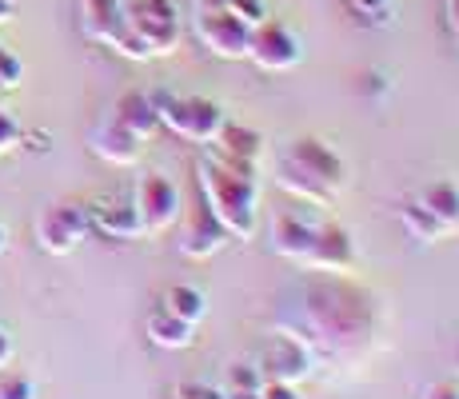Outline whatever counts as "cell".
<instances>
[{"instance_id": "cell-1", "label": "cell", "mask_w": 459, "mask_h": 399, "mask_svg": "<svg viewBox=\"0 0 459 399\" xmlns=\"http://www.w3.org/2000/svg\"><path fill=\"white\" fill-rule=\"evenodd\" d=\"M384 299L376 291L351 283V276H320L288 291L276 324L296 332L324 368L364 360L384 335Z\"/></svg>"}, {"instance_id": "cell-2", "label": "cell", "mask_w": 459, "mask_h": 399, "mask_svg": "<svg viewBox=\"0 0 459 399\" xmlns=\"http://www.w3.org/2000/svg\"><path fill=\"white\" fill-rule=\"evenodd\" d=\"M272 252L288 260L299 272H316V276H356L359 268V244L351 228L328 216V208H296L276 212L268 228Z\"/></svg>"}, {"instance_id": "cell-3", "label": "cell", "mask_w": 459, "mask_h": 399, "mask_svg": "<svg viewBox=\"0 0 459 399\" xmlns=\"http://www.w3.org/2000/svg\"><path fill=\"white\" fill-rule=\"evenodd\" d=\"M260 168H244L236 160L212 152V148L196 152V192L232 239H252L260 228Z\"/></svg>"}, {"instance_id": "cell-4", "label": "cell", "mask_w": 459, "mask_h": 399, "mask_svg": "<svg viewBox=\"0 0 459 399\" xmlns=\"http://www.w3.org/2000/svg\"><path fill=\"white\" fill-rule=\"evenodd\" d=\"M276 184L296 204L332 208L348 192L351 168L324 136H292L276 152Z\"/></svg>"}, {"instance_id": "cell-5", "label": "cell", "mask_w": 459, "mask_h": 399, "mask_svg": "<svg viewBox=\"0 0 459 399\" xmlns=\"http://www.w3.org/2000/svg\"><path fill=\"white\" fill-rule=\"evenodd\" d=\"M400 224L416 244H439V239L459 236V180L436 176L420 184L400 204Z\"/></svg>"}, {"instance_id": "cell-6", "label": "cell", "mask_w": 459, "mask_h": 399, "mask_svg": "<svg viewBox=\"0 0 459 399\" xmlns=\"http://www.w3.org/2000/svg\"><path fill=\"white\" fill-rule=\"evenodd\" d=\"M125 29L132 60H160L180 48L184 21L176 0H125Z\"/></svg>"}, {"instance_id": "cell-7", "label": "cell", "mask_w": 459, "mask_h": 399, "mask_svg": "<svg viewBox=\"0 0 459 399\" xmlns=\"http://www.w3.org/2000/svg\"><path fill=\"white\" fill-rule=\"evenodd\" d=\"M156 112H160V128L172 132L184 144L204 148L220 136V128L228 124V112L212 96H172L156 92Z\"/></svg>"}, {"instance_id": "cell-8", "label": "cell", "mask_w": 459, "mask_h": 399, "mask_svg": "<svg viewBox=\"0 0 459 399\" xmlns=\"http://www.w3.org/2000/svg\"><path fill=\"white\" fill-rule=\"evenodd\" d=\"M252 363L264 379H280V384H296V387L320 371L316 351L307 348L296 332H288V327H280V324H272V332L264 335V343L255 348Z\"/></svg>"}, {"instance_id": "cell-9", "label": "cell", "mask_w": 459, "mask_h": 399, "mask_svg": "<svg viewBox=\"0 0 459 399\" xmlns=\"http://www.w3.org/2000/svg\"><path fill=\"white\" fill-rule=\"evenodd\" d=\"M192 32L204 44L212 56L220 60H248V44H252V24L240 21L236 13H228L216 0H196L192 13Z\"/></svg>"}, {"instance_id": "cell-10", "label": "cell", "mask_w": 459, "mask_h": 399, "mask_svg": "<svg viewBox=\"0 0 459 399\" xmlns=\"http://www.w3.org/2000/svg\"><path fill=\"white\" fill-rule=\"evenodd\" d=\"M248 60L260 73H292L304 65V37L296 32V24L280 21V16H264L252 29Z\"/></svg>"}, {"instance_id": "cell-11", "label": "cell", "mask_w": 459, "mask_h": 399, "mask_svg": "<svg viewBox=\"0 0 459 399\" xmlns=\"http://www.w3.org/2000/svg\"><path fill=\"white\" fill-rule=\"evenodd\" d=\"M132 204H136V216L144 224L148 236H160L180 220L184 212V196L180 184L164 172H144L136 184H132Z\"/></svg>"}, {"instance_id": "cell-12", "label": "cell", "mask_w": 459, "mask_h": 399, "mask_svg": "<svg viewBox=\"0 0 459 399\" xmlns=\"http://www.w3.org/2000/svg\"><path fill=\"white\" fill-rule=\"evenodd\" d=\"M88 232H92L88 228V204H76V200L48 204L37 216V244L48 256H73Z\"/></svg>"}, {"instance_id": "cell-13", "label": "cell", "mask_w": 459, "mask_h": 399, "mask_svg": "<svg viewBox=\"0 0 459 399\" xmlns=\"http://www.w3.org/2000/svg\"><path fill=\"white\" fill-rule=\"evenodd\" d=\"M228 244H232L228 228L220 224L216 216H212V208L204 204V196H196V204H192L188 216H184L180 236H176V252H180L184 260L204 264V260H212V256L224 252Z\"/></svg>"}, {"instance_id": "cell-14", "label": "cell", "mask_w": 459, "mask_h": 399, "mask_svg": "<svg viewBox=\"0 0 459 399\" xmlns=\"http://www.w3.org/2000/svg\"><path fill=\"white\" fill-rule=\"evenodd\" d=\"M81 32L92 44L132 60V40L125 29V0H81Z\"/></svg>"}, {"instance_id": "cell-15", "label": "cell", "mask_w": 459, "mask_h": 399, "mask_svg": "<svg viewBox=\"0 0 459 399\" xmlns=\"http://www.w3.org/2000/svg\"><path fill=\"white\" fill-rule=\"evenodd\" d=\"M88 228L100 232L104 239H120V244H132V239H144V224L136 216V204L132 196H104L88 204Z\"/></svg>"}, {"instance_id": "cell-16", "label": "cell", "mask_w": 459, "mask_h": 399, "mask_svg": "<svg viewBox=\"0 0 459 399\" xmlns=\"http://www.w3.org/2000/svg\"><path fill=\"white\" fill-rule=\"evenodd\" d=\"M88 148H92L96 160H104V164L112 168H132L140 160V152H144V140H136L132 132L120 124L117 117H104L100 124H96L92 132H88Z\"/></svg>"}, {"instance_id": "cell-17", "label": "cell", "mask_w": 459, "mask_h": 399, "mask_svg": "<svg viewBox=\"0 0 459 399\" xmlns=\"http://www.w3.org/2000/svg\"><path fill=\"white\" fill-rule=\"evenodd\" d=\"M204 148L220 152L224 160H236V164H244V168H260V172H264V156H268V140H264V132L244 128V124H232V120H228L224 128H220V136Z\"/></svg>"}, {"instance_id": "cell-18", "label": "cell", "mask_w": 459, "mask_h": 399, "mask_svg": "<svg viewBox=\"0 0 459 399\" xmlns=\"http://www.w3.org/2000/svg\"><path fill=\"white\" fill-rule=\"evenodd\" d=\"M112 117H117L136 140H152L160 132V112H156V92H140L132 88L117 104H112Z\"/></svg>"}, {"instance_id": "cell-19", "label": "cell", "mask_w": 459, "mask_h": 399, "mask_svg": "<svg viewBox=\"0 0 459 399\" xmlns=\"http://www.w3.org/2000/svg\"><path fill=\"white\" fill-rule=\"evenodd\" d=\"M196 332H200L196 324H188V319L172 316V312H168V308H160V304H156L152 312H148V319H144L148 343H156L160 351H184V348H192V343H196Z\"/></svg>"}, {"instance_id": "cell-20", "label": "cell", "mask_w": 459, "mask_h": 399, "mask_svg": "<svg viewBox=\"0 0 459 399\" xmlns=\"http://www.w3.org/2000/svg\"><path fill=\"white\" fill-rule=\"evenodd\" d=\"M160 308H168L172 316H180V319H188V324L200 327L208 316V291L196 288V283H172V288H164Z\"/></svg>"}, {"instance_id": "cell-21", "label": "cell", "mask_w": 459, "mask_h": 399, "mask_svg": "<svg viewBox=\"0 0 459 399\" xmlns=\"http://www.w3.org/2000/svg\"><path fill=\"white\" fill-rule=\"evenodd\" d=\"M343 8L359 29H392L395 24V0H343Z\"/></svg>"}, {"instance_id": "cell-22", "label": "cell", "mask_w": 459, "mask_h": 399, "mask_svg": "<svg viewBox=\"0 0 459 399\" xmlns=\"http://www.w3.org/2000/svg\"><path fill=\"white\" fill-rule=\"evenodd\" d=\"M264 384V376L255 371V363L252 360H244V363H232L228 368V376H224V392H255V387Z\"/></svg>"}, {"instance_id": "cell-23", "label": "cell", "mask_w": 459, "mask_h": 399, "mask_svg": "<svg viewBox=\"0 0 459 399\" xmlns=\"http://www.w3.org/2000/svg\"><path fill=\"white\" fill-rule=\"evenodd\" d=\"M0 399H40V387L32 376L13 371V376H0Z\"/></svg>"}, {"instance_id": "cell-24", "label": "cell", "mask_w": 459, "mask_h": 399, "mask_svg": "<svg viewBox=\"0 0 459 399\" xmlns=\"http://www.w3.org/2000/svg\"><path fill=\"white\" fill-rule=\"evenodd\" d=\"M168 399H224V387L220 384H204V379H184V384H176Z\"/></svg>"}, {"instance_id": "cell-25", "label": "cell", "mask_w": 459, "mask_h": 399, "mask_svg": "<svg viewBox=\"0 0 459 399\" xmlns=\"http://www.w3.org/2000/svg\"><path fill=\"white\" fill-rule=\"evenodd\" d=\"M216 4H224L228 13H236L240 21H248L252 29L264 21V16H272L268 13V0H216Z\"/></svg>"}, {"instance_id": "cell-26", "label": "cell", "mask_w": 459, "mask_h": 399, "mask_svg": "<svg viewBox=\"0 0 459 399\" xmlns=\"http://www.w3.org/2000/svg\"><path fill=\"white\" fill-rule=\"evenodd\" d=\"M21 80H24V65H21V56L4 48V56H0V96H8L13 88H21Z\"/></svg>"}, {"instance_id": "cell-27", "label": "cell", "mask_w": 459, "mask_h": 399, "mask_svg": "<svg viewBox=\"0 0 459 399\" xmlns=\"http://www.w3.org/2000/svg\"><path fill=\"white\" fill-rule=\"evenodd\" d=\"M21 136H24L21 120H16L13 112L0 108V152H13V148H21Z\"/></svg>"}, {"instance_id": "cell-28", "label": "cell", "mask_w": 459, "mask_h": 399, "mask_svg": "<svg viewBox=\"0 0 459 399\" xmlns=\"http://www.w3.org/2000/svg\"><path fill=\"white\" fill-rule=\"evenodd\" d=\"M420 399H459V376L431 379V384L420 392Z\"/></svg>"}, {"instance_id": "cell-29", "label": "cell", "mask_w": 459, "mask_h": 399, "mask_svg": "<svg viewBox=\"0 0 459 399\" xmlns=\"http://www.w3.org/2000/svg\"><path fill=\"white\" fill-rule=\"evenodd\" d=\"M260 399H304L296 384H280V379H264L260 384Z\"/></svg>"}, {"instance_id": "cell-30", "label": "cell", "mask_w": 459, "mask_h": 399, "mask_svg": "<svg viewBox=\"0 0 459 399\" xmlns=\"http://www.w3.org/2000/svg\"><path fill=\"white\" fill-rule=\"evenodd\" d=\"M444 32L459 48V0H444Z\"/></svg>"}, {"instance_id": "cell-31", "label": "cell", "mask_w": 459, "mask_h": 399, "mask_svg": "<svg viewBox=\"0 0 459 399\" xmlns=\"http://www.w3.org/2000/svg\"><path fill=\"white\" fill-rule=\"evenodd\" d=\"M364 92L372 96V92H392V80H387L384 73H368L364 76Z\"/></svg>"}, {"instance_id": "cell-32", "label": "cell", "mask_w": 459, "mask_h": 399, "mask_svg": "<svg viewBox=\"0 0 459 399\" xmlns=\"http://www.w3.org/2000/svg\"><path fill=\"white\" fill-rule=\"evenodd\" d=\"M13 356H16V343H13V335H8L4 327H0V371H4L8 363H13Z\"/></svg>"}, {"instance_id": "cell-33", "label": "cell", "mask_w": 459, "mask_h": 399, "mask_svg": "<svg viewBox=\"0 0 459 399\" xmlns=\"http://www.w3.org/2000/svg\"><path fill=\"white\" fill-rule=\"evenodd\" d=\"M16 16V0H0V24H8Z\"/></svg>"}, {"instance_id": "cell-34", "label": "cell", "mask_w": 459, "mask_h": 399, "mask_svg": "<svg viewBox=\"0 0 459 399\" xmlns=\"http://www.w3.org/2000/svg\"><path fill=\"white\" fill-rule=\"evenodd\" d=\"M224 399H260V387L255 392H224Z\"/></svg>"}, {"instance_id": "cell-35", "label": "cell", "mask_w": 459, "mask_h": 399, "mask_svg": "<svg viewBox=\"0 0 459 399\" xmlns=\"http://www.w3.org/2000/svg\"><path fill=\"white\" fill-rule=\"evenodd\" d=\"M452 376H459V340H455V348H452Z\"/></svg>"}, {"instance_id": "cell-36", "label": "cell", "mask_w": 459, "mask_h": 399, "mask_svg": "<svg viewBox=\"0 0 459 399\" xmlns=\"http://www.w3.org/2000/svg\"><path fill=\"white\" fill-rule=\"evenodd\" d=\"M4 252H8V232L0 228V256H4Z\"/></svg>"}, {"instance_id": "cell-37", "label": "cell", "mask_w": 459, "mask_h": 399, "mask_svg": "<svg viewBox=\"0 0 459 399\" xmlns=\"http://www.w3.org/2000/svg\"><path fill=\"white\" fill-rule=\"evenodd\" d=\"M0 56H4V44H0Z\"/></svg>"}]
</instances>
